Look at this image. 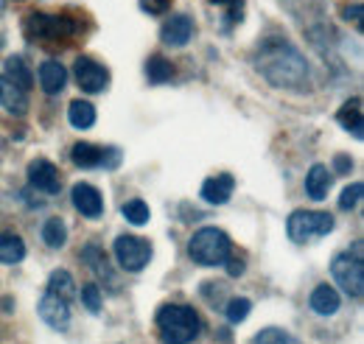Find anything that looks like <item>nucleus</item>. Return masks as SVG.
Instances as JSON below:
<instances>
[{
    "label": "nucleus",
    "instance_id": "obj_34",
    "mask_svg": "<svg viewBox=\"0 0 364 344\" xmlns=\"http://www.w3.org/2000/svg\"><path fill=\"white\" fill-rule=\"evenodd\" d=\"M342 14H345V20H353V23H362V6H353V9L348 6V9L342 11Z\"/></svg>",
    "mask_w": 364,
    "mask_h": 344
},
{
    "label": "nucleus",
    "instance_id": "obj_28",
    "mask_svg": "<svg viewBox=\"0 0 364 344\" xmlns=\"http://www.w3.org/2000/svg\"><path fill=\"white\" fill-rule=\"evenodd\" d=\"M362 193H364L362 182H353V185H348V188L342 190V196H339V208H342V210H353V208L362 202Z\"/></svg>",
    "mask_w": 364,
    "mask_h": 344
},
{
    "label": "nucleus",
    "instance_id": "obj_35",
    "mask_svg": "<svg viewBox=\"0 0 364 344\" xmlns=\"http://www.w3.org/2000/svg\"><path fill=\"white\" fill-rule=\"evenodd\" d=\"M213 6H228V9H241L244 0H210Z\"/></svg>",
    "mask_w": 364,
    "mask_h": 344
},
{
    "label": "nucleus",
    "instance_id": "obj_22",
    "mask_svg": "<svg viewBox=\"0 0 364 344\" xmlns=\"http://www.w3.org/2000/svg\"><path fill=\"white\" fill-rule=\"evenodd\" d=\"M171 76H174V65H171L166 56L154 53V56L146 62V79H149L151 85H163V82H168Z\"/></svg>",
    "mask_w": 364,
    "mask_h": 344
},
{
    "label": "nucleus",
    "instance_id": "obj_23",
    "mask_svg": "<svg viewBox=\"0 0 364 344\" xmlns=\"http://www.w3.org/2000/svg\"><path fill=\"white\" fill-rule=\"evenodd\" d=\"M43 241H46L50 249H62L65 241H68V227L62 218H48L43 224Z\"/></svg>",
    "mask_w": 364,
    "mask_h": 344
},
{
    "label": "nucleus",
    "instance_id": "obj_18",
    "mask_svg": "<svg viewBox=\"0 0 364 344\" xmlns=\"http://www.w3.org/2000/svg\"><path fill=\"white\" fill-rule=\"evenodd\" d=\"M107 154H109V149H101V146H92V143H76L73 151H70V157H73V163L79 168H95V166H101L107 160Z\"/></svg>",
    "mask_w": 364,
    "mask_h": 344
},
{
    "label": "nucleus",
    "instance_id": "obj_8",
    "mask_svg": "<svg viewBox=\"0 0 364 344\" xmlns=\"http://www.w3.org/2000/svg\"><path fill=\"white\" fill-rule=\"evenodd\" d=\"M73 73H76V82L85 92H104L109 85V70L104 65H98L90 56H79L76 65H73Z\"/></svg>",
    "mask_w": 364,
    "mask_h": 344
},
{
    "label": "nucleus",
    "instance_id": "obj_5",
    "mask_svg": "<svg viewBox=\"0 0 364 344\" xmlns=\"http://www.w3.org/2000/svg\"><path fill=\"white\" fill-rule=\"evenodd\" d=\"M331 274L336 286L348 297H362L364 291V263H362V241L353 244V252H342L331 260Z\"/></svg>",
    "mask_w": 364,
    "mask_h": 344
},
{
    "label": "nucleus",
    "instance_id": "obj_17",
    "mask_svg": "<svg viewBox=\"0 0 364 344\" xmlns=\"http://www.w3.org/2000/svg\"><path fill=\"white\" fill-rule=\"evenodd\" d=\"M6 79H9V85H14L23 92H28L34 87V76H31V70H28L23 56H9L6 59Z\"/></svg>",
    "mask_w": 364,
    "mask_h": 344
},
{
    "label": "nucleus",
    "instance_id": "obj_16",
    "mask_svg": "<svg viewBox=\"0 0 364 344\" xmlns=\"http://www.w3.org/2000/svg\"><path fill=\"white\" fill-rule=\"evenodd\" d=\"M311 308H314V313H319V316H333L336 311H339V305H342V300H339V291L333 289V286H328V283H322V286H317L314 291H311Z\"/></svg>",
    "mask_w": 364,
    "mask_h": 344
},
{
    "label": "nucleus",
    "instance_id": "obj_21",
    "mask_svg": "<svg viewBox=\"0 0 364 344\" xmlns=\"http://www.w3.org/2000/svg\"><path fill=\"white\" fill-rule=\"evenodd\" d=\"M26 258V241L14 232H0V263H20Z\"/></svg>",
    "mask_w": 364,
    "mask_h": 344
},
{
    "label": "nucleus",
    "instance_id": "obj_3",
    "mask_svg": "<svg viewBox=\"0 0 364 344\" xmlns=\"http://www.w3.org/2000/svg\"><path fill=\"white\" fill-rule=\"evenodd\" d=\"M157 330L166 344H191L202 333V319L188 305H163L157 311Z\"/></svg>",
    "mask_w": 364,
    "mask_h": 344
},
{
    "label": "nucleus",
    "instance_id": "obj_36",
    "mask_svg": "<svg viewBox=\"0 0 364 344\" xmlns=\"http://www.w3.org/2000/svg\"><path fill=\"white\" fill-rule=\"evenodd\" d=\"M3 9H6V0H0V14H3Z\"/></svg>",
    "mask_w": 364,
    "mask_h": 344
},
{
    "label": "nucleus",
    "instance_id": "obj_4",
    "mask_svg": "<svg viewBox=\"0 0 364 344\" xmlns=\"http://www.w3.org/2000/svg\"><path fill=\"white\" fill-rule=\"evenodd\" d=\"M188 255H191L193 263H202V266H222L232 255V241H230V235L225 230L202 227V230H196L191 235Z\"/></svg>",
    "mask_w": 364,
    "mask_h": 344
},
{
    "label": "nucleus",
    "instance_id": "obj_30",
    "mask_svg": "<svg viewBox=\"0 0 364 344\" xmlns=\"http://www.w3.org/2000/svg\"><path fill=\"white\" fill-rule=\"evenodd\" d=\"M255 344H291V336L286 330H277V328H267L255 336Z\"/></svg>",
    "mask_w": 364,
    "mask_h": 344
},
{
    "label": "nucleus",
    "instance_id": "obj_11",
    "mask_svg": "<svg viewBox=\"0 0 364 344\" xmlns=\"http://www.w3.org/2000/svg\"><path fill=\"white\" fill-rule=\"evenodd\" d=\"M70 199H73V208L85 215V218H98V215L104 213V199H101L98 188H92L87 182L73 185Z\"/></svg>",
    "mask_w": 364,
    "mask_h": 344
},
{
    "label": "nucleus",
    "instance_id": "obj_2",
    "mask_svg": "<svg viewBox=\"0 0 364 344\" xmlns=\"http://www.w3.org/2000/svg\"><path fill=\"white\" fill-rule=\"evenodd\" d=\"M23 31L31 43H40L46 48H56V45L73 40L82 26L76 20H70L68 14H43V11H31L23 23Z\"/></svg>",
    "mask_w": 364,
    "mask_h": 344
},
{
    "label": "nucleus",
    "instance_id": "obj_15",
    "mask_svg": "<svg viewBox=\"0 0 364 344\" xmlns=\"http://www.w3.org/2000/svg\"><path fill=\"white\" fill-rule=\"evenodd\" d=\"M336 121L350 131L356 140L364 137V118H362V98H350L339 112H336Z\"/></svg>",
    "mask_w": 364,
    "mask_h": 344
},
{
    "label": "nucleus",
    "instance_id": "obj_19",
    "mask_svg": "<svg viewBox=\"0 0 364 344\" xmlns=\"http://www.w3.org/2000/svg\"><path fill=\"white\" fill-rule=\"evenodd\" d=\"M331 171L325 168V166H311V171L306 176V193L319 202V199H325L328 196V190H331Z\"/></svg>",
    "mask_w": 364,
    "mask_h": 344
},
{
    "label": "nucleus",
    "instance_id": "obj_25",
    "mask_svg": "<svg viewBox=\"0 0 364 344\" xmlns=\"http://www.w3.org/2000/svg\"><path fill=\"white\" fill-rule=\"evenodd\" d=\"M48 291H53V294H59V297H73L76 294V283H73V277L68 274V272H62V269H56L53 274H50V280H48Z\"/></svg>",
    "mask_w": 364,
    "mask_h": 344
},
{
    "label": "nucleus",
    "instance_id": "obj_7",
    "mask_svg": "<svg viewBox=\"0 0 364 344\" xmlns=\"http://www.w3.org/2000/svg\"><path fill=\"white\" fill-rule=\"evenodd\" d=\"M115 260L124 272H140L151 260V244L137 235H121L115 238Z\"/></svg>",
    "mask_w": 364,
    "mask_h": 344
},
{
    "label": "nucleus",
    "instance_id": "obj_33",
    "mask_svg": "<svg viewBox=\"0 0 364 344\" xmlns=\"http://www.w3.org/2000/svg\"><path fill=\"white\" fill-rule=\"evenodd\" d=\"M228 274L230 277H241L244 274V258H228Z\"/></svg>",
    "mask_w": 364,
    "mask_h": 344
},
{
    "label": "nucleus",
    "instance_id": "obj_27",
    "mask_svg": "<svg viewBox=\"0 0 364 344\" xmlns=\"http://www.w3.org/2000/svg\"><path fill=\"white\" fill-rule=\"evenodd\" d=\"M121 213L127 215L129 224H137V227H143V224L149 221V208H146V202H140V199L127 202V205L121 208Z\"/></svg>",
    "mask_w": 364,
    "mask_h": 344
},
{
    "label": "nucleus",
    "instance_id": "obj_20",
    "mask_svg": "<svg viewBox=\"0 0 364 344\" xmlns=\"http://www.w3.org/2000/svg\"><path fill=\"white\" fill-rule=\"evenodd\" d=\"M68 121H70L73 129H90L92 124H95V107H92L90 101H82V98L70 101V107H68Z\"/></svg>",
    "mask_w": 364,
    "mask_h": 344
},
{
    "label": "nucleus",
    "instance_id": "obj_10",
    "mask_svg": "<svg viewBox=\"0 0 364 344\" xmlns=\"http://www.w3.org/2000/svg\"><path fill=\"white\" fill-rule=\"evenodd\" d=\"M40 316H43V322L50 325L53 330H65V328L70 325V308H68V300L59 297V294H53V291H48L46 297L40 300Z\"/></svg>",
    "mask_w": 364,
    "mask_h": 344
},
{
    "label": "nucleus",
    "instance_id": "obj_9",
    "mask_svg": "<svg viewBox=\"0 0 364 344\" xmlns=\"http://www.w3.org/2000/svg\"><path fill=\"white\" fill-rule=\"evenodd\" d=\"M28 182H31L37 190L48 193V196H53V193L62 190L59 168H56L53 163H48V160H34V163H28Z\"/></svg>",
    "mask_w": 364,
    "mask_h": 344
},
{
    "label": "nucleus",
    "instance_id": "obj_31",
    "mask_svg": "<svg viewBox=\"0 0 364 344\" xmlns=\"http://www.w3.org/2000/svg\"><path fill=\"white\" fill-rule=\"evenodd\" d=\"M140 9L149 14H166L171 9V0H140Z\"/></svg>",
    "mask_w": 364,
    "mask_h": 344
},
{
    "label": "nucleus",
    "instance_id": "obj_14",
    "mask_svg": "<svg viewBox=\"0 0 364 344\" xmlns=\"http://www.w3.org/2000/svg\"><path fill=\"white\" fill-rule=\"evenodd\" d=\"M40 85H43V90H46L48 95L62 92L65 85H68V70H65L56 59H46V62L40 65Z\"/></svg>",
    "mask_w": 364,
    "mask_h": 344
},
{
    "label": "nucleus",
    "instance_id": "obj_32",
    "mask_svg": "<svg viewBox=\"0 0 364 344\" xmlns=\"http://www.w3.org/2000/svg\"><path fill=\"white\" fill-rule=\"evenodd\" d=\"M333 168L339 173H350L353 171V160L348 157V154H336V160H333Z\"/></svg>",
    "mask_w": 364,
    "mask_h": 344
},
{
    "label": "nucleus",
    "instance_id": "obj_29",
    "mask_svg": "<svg viewBox=\"0 0 364 344\" xmlns=\"http://www.w3.org/2000/svg\"><path fill=\"white\" fill-rule=\"evenodd\" d=\"M82 302H85V308H87L90 313H98V311H101V289H98L95 283H87V286L82 289Z\"/></svg>",
    "mask_w": 364,
    "mask_h": 344
},
{
    "label": "nucleus",
    "instance_id": "obj_12",
    "mask_svg": "<svg viewBox=\"0 0 364 344\" xmlns=\"http://www.w3.org/2000/svg\"><path fill=\"white\" fill-rule=\"evenodd\" d=\"M191 37H193V23H191L188 14H174V17H168V20L163 23V28H160V40L166 45H171V48L188 45Z\"/></svg>",
    "mask_w": 364,
    "mask_h": 344
},
{
    "label": "nucleus",
    "instance_id": "obj_1",
    "mask_svg": "<svg viewBox=\"0 0 364 344\" xmlns=\"http://www.w3.org/2000/svg\"><path fill=\"white\" fill-rule=\"evenodd\" d=\"M255 68L269 85L280 87V90L306 92L311 85L306 56L286 40H267L261 45L258 56H255Z\"/></svg>",
    "mask_w": 364,
    "mask_h": 344
},
{
    "label": "nucleus",
    "instance_id": "obj_24",
    "mask_svg": "<svg viewBox=\"0 0 364 344\" xmlns=\"http://www.w3.org/2000/svg\"><path fill=\"white\" fill-rule=\"evenodd\" d=\"M0 104H6L11 112H17V115H23L26 112V92L23 90H17L14 85H9L6 79H0Z\"/></svg>",
    "mask_w": 364,
    "mask_h": 344
},
{
    "label": "nucleus",
    "instance_id": "obj_6",
    "mask_svg": "<svg viewBox=\"0 0 364 344\" xmlns=\"http://www.w3.org/2000/svg\"><path fill=\"white\" fill-rule=\"evenodd\" d=\"M333 230V215L325 210H294L286 221V232L294 244H309L311 238L328 235Z\"/></svg>",
    "mask_w": 364,
    "mask_h": 344
},
{
    "label": "nucleus",
    "instance_id": "obj_26",
    "mask_svg": "<svg viewBox=\"0 0 364 344\" xmlns=\"http://www.w3.org/2000/svg\"><path fill=\"white\" fill-rule=\"evenodd\" d=\"M250 311H252V302L247 300V297H232V300L228 302V319L232 322V325H238V322H244L247 316H250Z\"/></svg>",
    "mask_w": 364,
    "mask_h": 344
},
{
    "label": "nucleus",
    "instance_id": "obj_13",
    "mask_svg": "<svg viewBox=\"0 0 364 344\" xmlns=\"http://www.w3.org/2000/svg\"><path fill=\"white\" fill-rule=\"evenodd\" d=\"M232 188H235V179H232L230 173L210 176V179H205V185H202V199H205L208 205H225V202H230V196H232Z\"/></svg>",
    "mask_w": 364,
    "mask_h": 344
}]
</instances>
